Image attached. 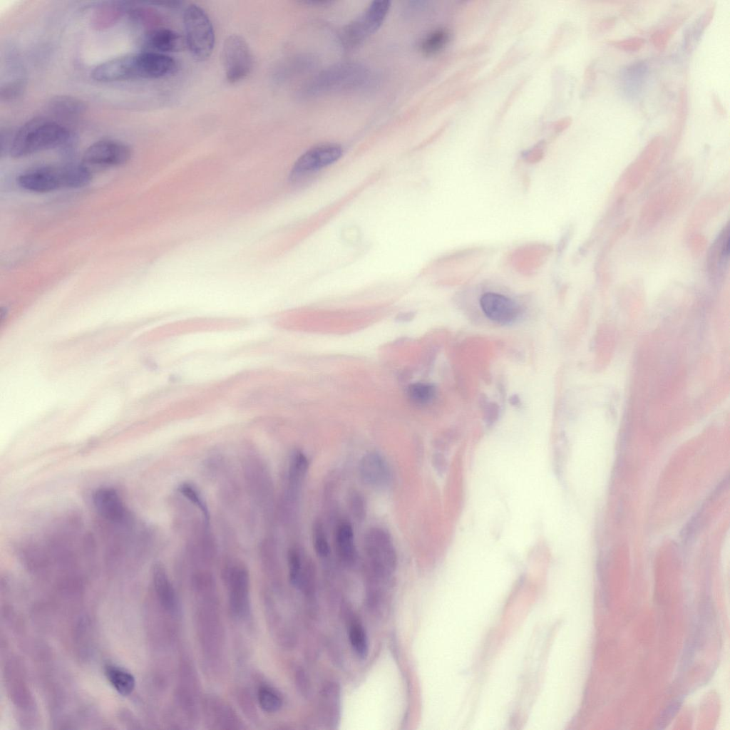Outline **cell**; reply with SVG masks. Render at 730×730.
Wrapping results in <instances>:
<instances>
[{"label": "cell", "mask_w": 730, "mask_h": 730, "mask_svg": "<svg viewBox=\"0 0 730 730\" xmlns=\"http://www.w3.org/2000/svg\"><path fill=\"white\" fill-rule=\"evenodd\" d=\"M175 68L176 62L171 56L145 51L101 63L93 68L91 76L100 82L155 79L173 73Z\"/></svg>", "instance_id": "cell-1"}, {"label": "cell", "mask_w": 730, "mask_h": 730, "mask_svg": "<svg viewBox=\"0 0 730 730\" xmlns=\"http://www.w3.org/2000/svg\"><path fill=\"white\" fill-rule=\"evenodd\" d=\"M69 130L51 119L38 117L25 123L10 142L9 152L15 158L41 151L69 145L73 140Z\"/></svg>", "instance_id": "cell-2"}, {"label": "cell", "mask_w": 730, "mask_h": 730, "mask_svg": "<svg viewBox=\"0 0 730 730\" xmlns=\"http://www.w3.org/2000/svg\"><path fill=\"white\" fill-rule=\"evenodd\" d=\"M92 179V173L79 164L41 166L28 170L17 178L19 185L28 191L49 192L61 188H80Z\"/></svg>", "instance_id": "cell-3"}, {"label": "cell", "mask_w": 730, "mask_h": 730, "mask_svg": "<svg viewBox=\"0 0 730 730\" xmlns=\"http://www.w3.org/2000/svg\"><path fill=\"white\" fill-rule=\"evenodd\" d=\"M368 71L361 64L343 63L319 73L307 85L306 93L318 96L327 93L351 89L364 86L368 79Z\"/></svg>", "instance_id": "cell-4"}, {"label": "cell", "mask_w": 730, "mask_h": 730, "mask_svg": "<svg viewBox=\"0 0 730 730\" xmlns=\"http://www.w3.org/2000/svg\"><path fill=\"white\" fill-rule=\"evenodd\" d=\"M183 22L190 53L197 60L207 59L215 46V32L209 16L200 6L190 4L185 10Z\"/></svg>", "instance_id": "cell-5"}, {"label": "cell", "mask_w": 730, "mask_h": 730, "mask_svg": "<svg viewBox=\"0 0 730 730\" xmlns=\"http://www.w3.org/2000/svg\"><path fill=\"white\" fill-rule=\"evenodd\" d=\"M391 6L388 0H375L342 30L340 41L346 48L361 44L383 24Z\"/></svg>", "instance_id": "cell-6"}, {"label": "cell", "mask_w": 730, "mask_h": 730, "mask_svg": "<svg viewBox=\"0 0 730 730\" xmlns=\"http://www.w3.org/2000/svg\"><path fill=\"white\" fill-rule=\"evenodd\" d=\"M364 550L374 573L386 577L396 569L397 555L390 535L383 528H370L364 537Z\"/></svg>", "instance_id": "cell-7"}, {"label": "cell", "mask_w": 730, "mask_h": 730, "mask_svg": "<svg viewBox=\"0 0 730 730\" xmlns=\"http://www.w3.org/2000/svg\"><path fill=\"white\" fill-rule=\"evenodd\" d=\"M132 152L128 145L118 140L103 139L91 145L83 153L81 163L91 173L126 163Z\"/></svg>", "instance_id": "cell-8"}, {"label": "cell", "mask_w": 730, "mask_h": 730, "mask_svg": "<svg viewBox=\"0 0 730 730\" xmlns=\"http://www.w3.org/2000/svg\"><path fill=\"white\" fill-rule=\"evenodd\" d=\"M222 62L227 80L232 83L246 78L253 68V56L245 39L230 35L222 46Z\"/></svg>", "instance_id": "cell-9"}, {"label": "cell", "mask_w": 730, "mask_h": 730, "mask_svg": "<svg viewBox=\"0 0 730 730\" xmlns=\"http://www.w3.org/2000/svg\"><path fill=\"white\" fill-rule=\"evenodd\" d=\"M343 154L341 145L322 143L307 150L294 163L290 176L297 179L327 167L337 161Z\"/></svg>", "instance_id": "cell-10"}, {"label": "cell", "mask_w": 730, "mask_h": 730, "mask_svg": "<svg viewBox=\"0 0 730 730\" xmlns=\"http://www.w3.org/2000/svg\"><path fill=\"white\" fill-rule=\"evenodd\" d=\"M226 578L230 610L234 615L243 617L249 607L250 579L247 570L242 565H233L228 568Z\"/></svg>", "instance_id": "cell-11"}, {"label": "cell", "mask_w": 730, "mask_h": 730, "mask_svg": "<svg viewBox=\"0 0 730 730\" xmlns=\"http://www.w3.org/2000/svg\"><path fill=\"white\" fill-rule=\"evenodd\" d=\"M480 305L488 319L501 324H511L520 314V307L513 299L495 292L483 294Z\"/></svg>", "instance_id": "cell-12"}, {"label": "cell", "mask_w": 730, "mask_h": 730, "mask_svg": "<svg viewBox=\"0 0 730 730\" xmlns=\"http://www.w3.org/2000/svg\"><path fill=\"white\" fill-rule=\"evenodd\" d=\"M359 471L362 480L372 488H384L391 481L388 462L376 452L368 453L361 458Z\"/></svg>", "instance_id": "cell-13"}, {"label": "cell", "mask_w": 730, "mask_h": 730, "mask_svg": "<svg viewBox=\"0 0 730 730\" xmlns=\"http://www.w3.org/2000/svg\"><path fill=\"white\" fill-rule=\"evenodd\" d=\"M144 44L148 51L163 54L180 51L187 46L185 38L178 32L164 27L154 28L148 31L144 38Z\"/></svg>", "instance_id": "cell-14"}, {"label": "cell", "mask_w": 730, "mask_h": 730, "mask_svg": "<svg viewBox=\"0 0 730 730\" xmlns=\"http://www.w3.org/2000/svg\"><path fill=\"white\" fill-rule=\"evenodd\" d=\"M93 503L102 517L113 522L122 521L125 516L124 505L113 489L102 488L93 494Z\"/></svg>", "instance_id": "cell-15"}, {"label": "cell", "mask_w": 730, "mask_h": 730, "mask_svg": "<svg viewBox=\"0 0 730 730\" xmlns=\"http://www.w3.org/2000/svg\"><path fill=\"white\" fill-rule=\"evenodd\" d=\"M153 580L162 605L167 610L174 612L178 607L175 592L164 566L160 562H156L153 567Z\"/></svg>", "instance_id": "cell-16"}, {"label": "cell", "mask_w": 730, "mask_h": 730, "mask_svg": "<svg viewBox=\"0 0 730 730\" xmlns=\"http://www.w3.org/2000/svg\"><path fill=\"white\" fill-rule=\"evenodd\" d=\"M335 546L339 558L346 565H351L356 558V549L352 526L346 521L338 525L335 532Z\"/></svg>", "instance_id": "cell-17"}, {"label": "cell", "mask_w": 730, "mask_h": 730, "mask_svg": "<svg viewBox=\"0 0 730 730\" xmlns=\"http://www.w3.org/2000/svg\"><path fill=\"white\" fill-rule=\"evenodd\" d=\"M308 467V459L304 453L297 451L292 454L288 468V488L289 493L293 498L299 493Z\"/></svg>", "instance_id": "cell-18"}, {"label": "cell", "mask_w": 730, "mask_h": 730, "mask_svg": "<svg viewBox=\"0 0 730 730\" xmlns=\"http://www.w3.org/2000/svg\"><path fill=\"white\" fill-rule=\"evenodd\" d=\"M287 558L289 581L293 586L302 588L308 580L309 565L296 548L289 550Z\"/></svg>", "instance_id": "cell-19"}, {"label": "cell", "mask_w": 730, "mask_h": 730, "mask_svg": "<svg viewBox=\"0 0 730 730\" xmlns=\"http://www.w3.org/2000/svg\"><path fill=\"white\" fill-rule=\"evenodd\" d=\"M107 679L115 690L123 696L130 694L135 687V678L125 670L113 665L106 667Z\"/></svg>", "instance_id": "cell-20"}, {"label": "cell", "mask_w": 730, "mask_h": 730, "mask_svg": "<svg viewBox=\"0 0 730 730\" xmlns=\"http://www.w3.org/2000/svg\"><path fill=\"white\" fill-rule=\"evenodd\" d=\"M451 35L444 28L436 29L428 33L421 41L419 47L426 56H433L441 51L449 43Z\"/></svg>", "instance_id": "cell-21"}, {"label": "cell", "mask_w": 730, "mask_h": 730, "mask_svg": "<svg viewBox=\"0 0 730 730\" xmlns=\"http://www.w3.org/2000/svg\"><path fill=\"white\" fill-rule=\"evenodd\" d=\"M50 108L58 115L73 116L82 113L85 106L76 98L69 96H58L51 100Z\"/></svg>", "instance_id": "cell-22"}, {"label": "cell", "mask_w": 730, "mask_h": 730, "mask_svg": "<svg viewBox=\"0 0 730 730\" xmlns=\"http://www.w3.org/2000/svg\"><path fill=\"white\" fill-rule=\"evenodd\" d=\"M349 638L356 655L362 659H365L369 653V643L365 629L360 623L353 622L350 624Z\"/></svg>", "instance_id": "cell-23"}, {"label": "cell", "mask_w": 730, "mask_h": 730, "mask_svg": "<svg viewBox=\"0 0 730 730\" xmlns=\"http://www.w3.org/2000/svg\"><path fill=\"white\" fill-rule=\"evenodd\" d=\"M178 490L181 495L200 510L204 520L207 523L210 520L209 509L205 499L197 488L189 483H183L179 485Z\"/></svg>", "instance_id": "cell-24"}, {"label": "cell", "mask_w": 730, "mask_h": 730, "mask_svg": "<svg viewBox=\"0 0 730 730\" xmlns=\"http://www.w3.org/2000/svg\"><path fill=\"white\" fill-rule=\"evenodd\" d=\"M684 19V16L679 17L664 27L655 31L651 36L652 43L655 48L663 51Z\"/></svg>", "instance_id": "cell-25"}, {"label": "cell", "mask_w": 730, "mask_h": 730, "mask_svg": "<svg viewBox=\"0 0 730 730\" xmlns=\"http://www.w3.org/2000/svg\"><path fill=\"white\" fill-rule=\"evenodd\" d=\"M411 401L418 405H426L435 397V387L427 383H416L411 385L408 390Z\"/></svg>", "instance_id": "cell-26"}, {"label": "cell", "mask_w": 730, "mask_h": 730, "mask_svg": "<svg viewBox=\"0 0 730 730\" xmlns=\"http://www.w3.org/2000/svg\"><path fill=\"white\" fill-rule=\"evenodd\" d=\"M257 697L261 708L267 712H276L282 706L281 697L269 687H262L258 691Z\"/></svg>", "instance_id": "cell-27"}, {"label": "cell", "mask_w": 730, "mask_h": 730, "mask_svg": "<svg viewBox=\"0 0 730 730\" xmlns=\"http://www.w3.org/2000/svg\"><path fill=\"white\" fill-rule=\"evenodd\" d=\"M687 98L685 90H682L679 94V102L677 108L676 119L672 130V143H674L678 142L679 138L681 137L684 123L687 118Z\"/></svg>", "instance_id": "cell-28"}, {"label": "cell", "mask_w": 730, "mask_h": 730, "mask_svg": "<svg viewBox=\"0 0 730 730\" xmlns=\"http://www.w3.org/2000/svg\"><path fill=\"white\" fill-rule=\"evenodd\" d=\"M313 545L317 555L320 557H327L330 548L324 528L321 523H315L313 527Z\"/></svg>", "instance_id": "cell-29"}, {"label": "cell", "mask_w": 730, "mask_h": 730, "mask_svg": "<svg viewBox=\"0 0 730 730\" xmlns=\"http://www.w3.org/2000/svg\"><path fill=\"white\" fill-rule=\"evenodd\" d=\"M608 44L625 51H639L644 45L645 41L639 36L631 37L622 40L609 41Z\"/></svg>", "instance_id": "cell-30"}, {"label": "cell", "mask_w": 730, "mask_h": 730, "mask_svg": "<svg viewBox=\"0 0 730 730\" xmlns=\"http://www.w3.org/2000/svg\"><path fill=\"white\" fill-rule=\"evenodd\" d=\"M349 507L352 514L359 520L366 515V505L364 498L357 492H352L349 495Z\"/></svg>", "instance_id": "cell-31"}, {"label": "cell", "mask_w": 730, "mask_h": 730, "mask_svg": "<svg viewBox=\"0 0 730 730\" xmlns=\"http://www.w3.org/2000/svg\"><path fill=\"white\" fill-rule=\"evenodd\" d=\"M682 700L677 699L673 701L666 709L661 713L658 718L657 725L658 729H663L664 726L672 720L675 716L678 710L681 706Z\"/></svg>", "instance_id": "cell-32"}, {"label": "cell", "mask_w": 730, "mask_h": 730, "mask_svg": "<svg viewBox=\"0 0 730 730\" xmlns=\"http://www.w3.org/2000/svg\"><path fill=\"white\" fill-rule=\"evenodd\" d=\"M543 143H539L533 149L526 153L525 158L527 161L535 163L539 161L543 156Z\"/></svg>", "instance_id": "cell-33"}, {"label": "cell", "mask_w": 730, "mask_h": 730, "mask_svg": "<svg viewBox=\"0 0 730 730\" xmlns=\"http://www.w3.org/2000/svg\"><path fill=\"white\" fill-rule=\"evenodd\" d=\"M433 465L438 472L443 473L446 471L447 463L444 456L440 454H436L433 456Z\"/></svg>", "instance_id": "cell-34"}, {"label": "cell", "mask_w": 730, "mask_h": 730, "mask_svg": "<svg viewBox=\"0 0 730 730\" xmlns=\"http://www.w3.org/2000/svg\"><path fill=\"white\" fill-rule=\"evenodd\" d=\"M572 119L569 117L562 118L557 121L554 125V130L555 132H562L570 125Z\"/></svg>", "instance_id": "cell-35"}, {"label": "cell", "mask_w": 730, "mask_h": 730, "mask_svg": "<svg viewBox=\"0 0 730 730\" xmlns=\"http://www.w3.org/2000/svg\"><path fill=\"white\" fill-rule=\"evenodd\" d=\"M712 101H713V103H714L715 109L717 110V112L720 115H724V114H726V111H725V110H724V108L723 107V105L720 102L719 98L716 96H715V95L712 96Z\"/></svg>", "instance_id": "cell-36"}]
</instances>
